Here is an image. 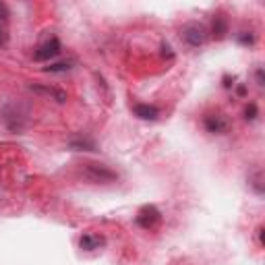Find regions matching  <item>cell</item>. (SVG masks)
Here are the masks:
<instances>
[{
  "label": "cell",
  "instance_id": "obj_1",
  "mask_svg": "<svg viewBox=\"0 0 265 265\" xmlns=\"http://www.w3.org/2000/svg\"><path fill=\"white\" fill-rule=\"evenodd\" d=\"M83 176H85L87 180H91V182H112V180L118 178L116 172L110 170L108 166L93 164V162H89V164L83 166Z\"/></svg>",
  "mask_w": 265,
  "mask_h": 265
},
{
  "label": "cell",
  "instance_id": "obj_2",
  "mask_svg": "<svg viewBox=\"0 0 265 265\" xmlns=\"http://www.w3.org/2000/svg\"><path fill=\"white\" fill-rule=\"evenodd\" d=\"M182 37H185L187 44L197 48V46H203L207 42V29H205V25L193 21V23H187L182 27Z\"/></svg>",
  "mask_w": 265,
  "mask_h": 265
},
{
  "label": "cell",
  "instance_id": "obj_3",
  "mask_svg": "<svg viewBox=\"0 0 265 265\" xmlns=\"http://www.w3.org/2000/svg\"><path fill=\"white\" fill-rule=\"evenodd\" d=\"M157 222H160V211H157L153 205H145L141 211H139V216H137V224L145 230H151L157 226Z\"/></svg>",
  "mask_w": 265,
  "mask_h": 265
},
{
  "label": "cell",
  "instance_id": "obj_4",
  "mask_svg": "<svg viewBox=\"0 0 265 265\" xmlns=\"http://www.w3.org/2000/svg\"><path fill=\"white\" fill-rule=\"evenodd\" d=\"M58 54H60V42L56 37H52V39H48L46 44H42L37 48L33 58L35 60H50V58H56Z\"/></svg>",
  "mask_w": 265,
  "mask_h": 265
},
{
  "label": "cell",
  "instance_id": "obj_5",
  "mask_svg": "<svg viewBox=\"0 0 265 265\" xmlns=\"http://www.w3.org/2000/svg\"><path fill=\"white\" fill-rule=\"evenodd\" d=\"M29 89H31L33 93H37V95L56 99L58 104H65V101H67V91H63V89H58V87H52V85H31Z\"/></svg>",
  "mask_w": 265,
  "mask_h": 265
},
{
  "label": "cell",
  "instance_id": "obj_6",
  "mask_svg": "<svg viewBox=\"0 0 265 265\" xmlns=\"http://www.w3.org/2000/svg\"><path fill=\"white\" fill-rule=\"evenodd\" d=\"M228 127H230V123L222 114H209V116H205V129L209 133H218L220 135V133H226Z\"/></svg>",
  "mask_w": 265,
  "mask_h": 265
},
{
  "label": "cell",
  "instance_id": "obj_7",
  "mask_svg": "<svg viewBox=\"0 0 265 265\" xmlns=\"http://www.w3.org/2000/svg\"><path fill=\"white\" fill-rule=\"evenodd\" d=\"M135 114L143 120H155L157 114H160V110L155 108V106H149V104H137L135 106Z\"/></svg>",
  "mask_w": 265,
  "mask_h": 265
},
{
  "label": "cell",
  "instance_id": "obj_8",
  "mask_svg": "<svg viewBox=\"0 0 265 265\" xmlns=\"http://www.w3.org/2000/svg\"><path fill=\"white\" fill-rule=\"evenodd\" d=\"M104 242H106L104 236H97V234H83L79 240L81 249H85V251H95V249L104 247Z\"/></svg>",
  "mask_w": 265,
  "mask_h": 265
},
{
  "label": "cell",
  "instance_id": "obj_9",
  "mask_svg": "<svg viewBox=\"0 0 265 265\" xmlns=\"http://www.w3.org/2000/svg\"><path fill=\"white\" fill-rule=\"evenodd\" d=\"M224 33H226V21H224L222 17H218V19L214 21V35L224 37Z\"/></svg>",
  "mask_w": 265,
  "mask_h": 265
},
{
  "label": "cell",
  "instance_id": "obj_10",
  "mask_svg": "<svg viewBox=\"0 0 265 265\" xmlns=\"http://www.w3.org/2000/svg\"><path fill=\"white\" fill-rule=\"evenodd\" d=\"M261 180H263V172H257L253 178H251V187L261 195L263 193V185H261Z\"/></svg>",
  "mask_w": 265,
  "mask_h": 265
},
{
  "label": "cell",
  "instance_id": "obj_11",
  "mask_svg": "<svg viewBox=\"0 0 265 265\" xmlns=\"http://www.w3.org/2000/svg\"><path fill=\"white\" fill-rule=\"evenodd\" d=\"M71 69V63H58V65H50L46 71L50 73H63V71H69Z\"/></svg>",
  "mask_w": 265,
  "mask_h": 265
},
{
  "label": "cell",
  "instance_id": "obj_12",
  "mask_svg": "<svg viewBox=\"0 0 265 265\" xmlns=\"http://www.w3.org/2000/svg\"><path fill=\"white\" fill-rule=\"evenodd\" d=\"M244 114H247V118H255V116H257V106H255V104H251Z\"/></svg>",
  "mask_w": 265,
  "mask_h": 265
},
{
  "label": "cell",
  "instance_id": "obj_13",
  "mask_svg": "<svg viewBox=\"0 0 265 265\" xmlns=\"http://www.w3.org/2000/svg\"><path fill=\"white\" fill-rule=\"evenodd\" d=\"M7 17H9V11H7V7L3 3H0V21H5Z\"/></svg>",
  "mask_w": 265,
  "mask_h": 265
},
{
  "label": "cell",
  "instance_id": "obj_14",
  "mask_svg": "<svg viewBox=\"0 0 265 265\" xmlns=\"http://www.w3.org/2000/svg\"><path fill=\"white\" fill-rule=\"evenodd\" d=\"M7 42V29H5V25L0 23V44H5Z\"/></svg>",
  "mask_w": 265,
  "mask_h": 265
},
{
  "label": "cell",
  "instance_id": "obj_15",
  "mask_svg": "<svg viewBox=\"0 0 265 265\" xmlns=\"http://www.w3.org/2000/svg\"><path fill=\"white\" fill-rule=\"evenodd\" d=\"M240 42H242V44H253V35H242Z\"/></svg>",
  "mask_w": 265,
  "mask_h": 265
}]
</instances>
